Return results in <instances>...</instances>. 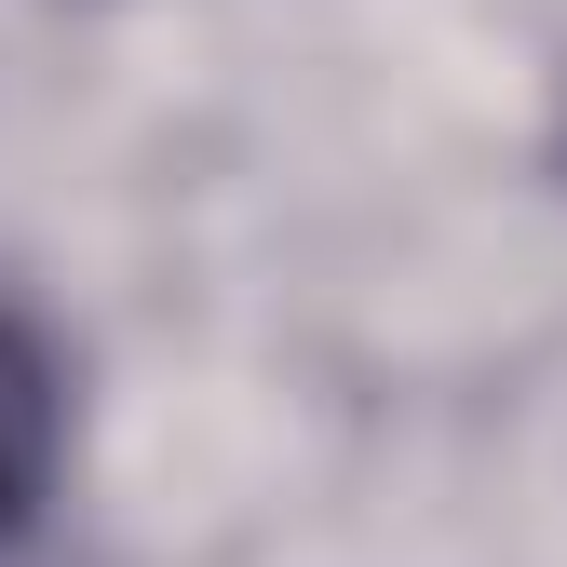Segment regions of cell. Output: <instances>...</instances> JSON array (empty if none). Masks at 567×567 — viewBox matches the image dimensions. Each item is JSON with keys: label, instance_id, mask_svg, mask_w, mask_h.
<instances>
[{"label": "cell", "instance_id": "6da1fadb", "mask_svg": "<svg viewBox=\"0 0 567 567\" xmlns=\"http://www.w3.org/2000/svg\"><path fill=\"white\" fill-rule=\"evenodd\" d=\"M54 446H68V379H54V338H41L14 298H0V540L41 514Z\"/></svg>", "mask_w": 567, "mask_h": 567}]
</instances>
